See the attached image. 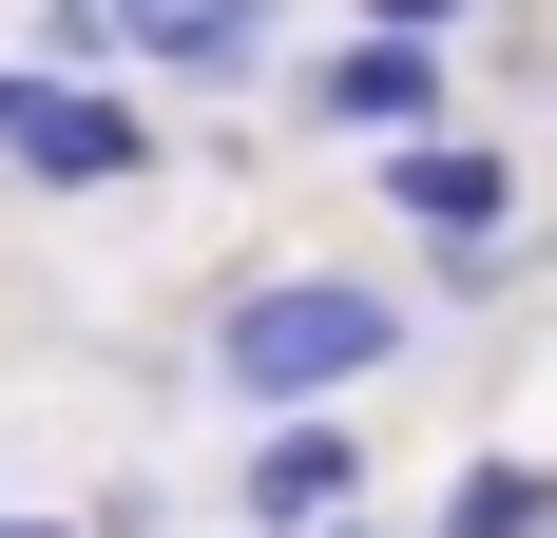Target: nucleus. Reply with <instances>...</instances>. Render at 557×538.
<instances>
[{
  "label": "nucleus",
  "mask_w": 557,
  "mask_h": 538,
  "mask_svg": "<svg viewBox=\"0 0 557 538\" xmlns=\"http://www.w3.org/2000/svg\"><path fill=\"white\" fill-rule=\"evenodd\" d=\"M0 135H20V58H0Z\"/></svg>",
  "instance_id": "nucleus-11"
},
{
  "label": "nucleus",
  "mask_w": 557,
  "mask_h": 538,
  "mask_svg": "<svg viewBox=\"0 0 557 538\" xmlns=\"http://www.w3.org/2000/svg\"><path fill=\"white\" fill-rule=\"evenodd\" d=\"M423 538H557V462H519V442H481V462L443 481V519H423Z\"/></svg>",
  "instance_id": "nucleus-7"
},
{
  "label": "nucleus",
  "mask_w": 557,
  "mask_h": 538,
  "mask_svg": "<svg viewBox=\"0 0 557 538\" xmlns=\"http://www.w3.org/2000/svg\"><path fill=\"white\" fill-rule=\"evenodd\" d=\"M404 366H423V289H385V269H231L212 308L231 424H327V404H385Z\"/></svg>",
  "instance_id": "nucleus-1"
},
{
  "label": "nucleus",
  "mask_w": 557,
  "mask_h": 538,
  "mask_svg": "<svg viewBox=\"0 0 557 538\" xmlns=\"http://www.w3.org/2000/svg\"><path fill=\"white\" fill-rule=\"evenodd\" d=\"M0 538H97V519H0Z\"/></svg>",
  "instance_id": "nucleus-10"
},
{
  "label": "nucleus",
  "mask_w": 557,
  "mask_h": 538,
  "mask_svg": "<svg viewBox=\"0 0 557 538\" xmlns=\"http://www.w3.org/2000/svg\"><path fill=\"white\" fill-rule=\"evenodd\" d=\"M481 0H366V39H461Z\"/></svg>",
  "instance_id": "nucleus-9"
},
{
  "label": "nucleus",
  "mask_w": 557,
  "mask_h": 538,
  "mask_svg": "<svg viewBox=\"0 0 557 538\" xmlns=\"http://www.w3.org/2000/svg\"><path fill=\"white\" fill-rule=\"evenodd\" d=\"M135 20V77H173V97H250L288 58V0H115Z\"/></svg>",
  "instance_id": "nucleus-6"
},
{
  "label": "nucleus",
  "mask_w": 557,
  "mask_h": 538,
  "mask_svg": "<svg viewBox=\"0 0 557 538\" xmlns=\"http://www.w3.org/2000/svg\"><path fill=\"white\" fill-rule=\"evenodd\" d=\"M288 97H308V135H346V155H385V135H443L461 58H443V39H366V20H346V39L308 58Z\"/></svg>",
  "instance_id": "nucleus-3"
},
{
  "label": "nucleus",
  "mask_w": 557,
  "mask_h": 538,
  "mask_svg": "<svg viewBox=\"0 0 557 538\" xmlns=\"http://www.w3.org/2000/svg\"><path fill=\"white\" fill-rule=\"evenodd\" d=\"M385 212H404L423 269H443V250H500V231H519V155L461 135V115H443V135H385Z\"/></svg>",
  "instance_id": "nucleus-4"
},
{
  "label": "nucleus",
  "mask_w": 557,
  "mask_h": 538,
  "mask_svg": "<svg viewBox=\"0 0 557 538\" xmlns=\"http://www.w3.org/2000/svg\"><path fill=\"white\" fill-rule=\"evenodd\" d=\"M231 519H250V538H327V519H366V404H327V424H250Z\"/></svg>",
  "instance_id": "nucleus-5"
},
{
  "label": "nucleus",
  "mask_w": 557,
  "mask_h": 538,
  "mask_svg": "<svg viewBox=\"0 0 557 538\" xmlns=\"http://www.w3.org/2000/svg\"><path fill=\"white\" fill-rule=\"evenodd\" d=\"M39 77H135V20L115 0H39Z\"/></svg>",
  "instance_id": "nucleus-8"
},
{
  "label": "nucleus",
  "mask_w": 557,
  "mask_h": 538,
  "mask_svg": "<svg viewBox=\"0 0 557 538\" xmlns=\"http://www.w3.org/2000/svg\"><path fill=\"white\" fill-rule=\"evenodd\" d=\"M135 173H154V115H135V77H39V58H20L0 193H135Z\"/></svg>",
  "instance_id": "nucleus-2"
},
{
  "label": "nucleus",
  "mask_w": 557,
  "mask_h": 538,
  "mask_svg": "<svg viewBox=\"0 0 557 538\" xmlns=\"http://www.w3.org/2000/svg\"><path fill=\"white\" fill-rule=\"evenodd\" d=\"M327 538H385V519H327Z\"/></svg>",
  "instance_id": "nucleus-12"
}]
</instances>
